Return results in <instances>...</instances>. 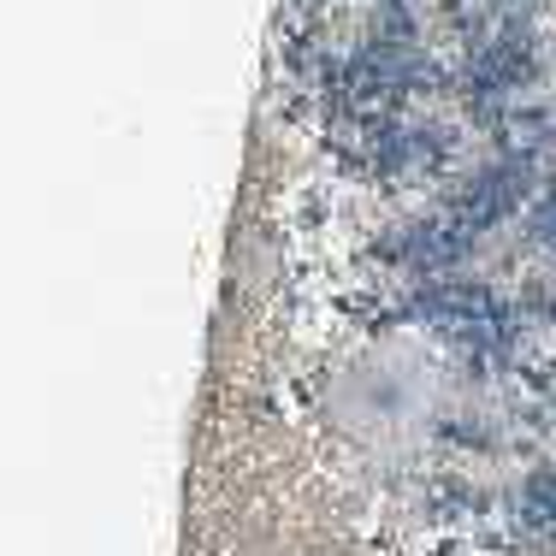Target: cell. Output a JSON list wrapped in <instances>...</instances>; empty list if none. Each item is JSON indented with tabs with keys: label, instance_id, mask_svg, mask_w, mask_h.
<instances>
[{
	"label": "cell",
	"instance_id": "obj_1",
	"mask_svg": "<svg viewBox=\"0 0 556 556\" xmlns=\"http://www.w3.org/2000/svg\"><path fill=\"white\" fill-rule=\"evenodd\" d=\"M473 273L492 278L497 290H509V296H533V290L556 285V255L539 243V237L515 231V225H497V231H485L480 249H473Z\"/></svg>",
	"mask_w": 556,
	"mask_h": 556
},
{
	"label": "cell",
	"instance_id": "obj_2",
	"mask_svg": "<svg viewBox=\"0 0 556 556\" xmlns=\"http://www.w3.org/2000/svg\"><path fill=\"white\" fill-rule=\"evenodd\" d=\"M374 30H379V7H374V0H343L332 18H326V36H332L338 54H355Z\"/></svg>",
	"mask_w": 556,
	"mask_h": 556
},
{
	"label": "cell",
	"instance_id": "obj_3",
	"mask_svg": "<svg viewBox=\"0 0 556 556\" xmlns=\"http://www.w3.org/2000/svg\"><path fill=\"white\" fill-rule=\"evenodd\" d=\"M527 18H533L539 36H556V0H533V7H527Z\"/></svg>",
	"mask_w": 556,
	"mask_h": 556
}]
</instances>
